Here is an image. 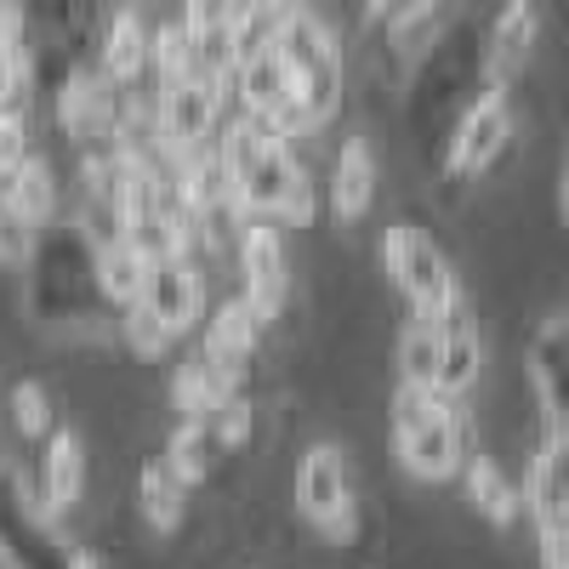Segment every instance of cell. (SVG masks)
<instances>
[{
  "label": "cell",
  "instance_id": "cell-4",
  "mask_svg": "<svg viewBox=\"0 0 569 569\" xmlns=\"http://www.w3.org/2000/svg\"><path fill=\"white\" fill-rule=\"evenodd\" d=\"M382 268L393 273V284L405 291V302L416 308V313H433V319H445V313H456L461 308V291H456V268H450V257L427 240V233L416 228V222H393L388 233H382Z\"/></svg>",
  "mask_w": 569,
  "mask_h": 569
},
{
  "label": "cell",
  "instance_id": "cell-7",
  "mask_svg": "<svg viewBox=\"0 0 569 569\" xmlns=\"http://www.w3.org/2000/svg\"><path fill=\"white\" fill-rule=\"evenodd\" d=\"M52 114L63 126V137H74L80 149H91V142H109L120 137V86L98 69V63H69L58 80H52Z\"/></svg>",
  "mask_w": 569,
  "mask_h": 569
},
{
  "label": "cell",
  "instance_id": "cell-1",
  "mask_svg": "<svg viewBox=\"0 0 569 569\" xmlns=\"http://www.w3.org/2000/svg\"><path fill=\"white\" fill-rule=\"evenodd\" d=\"M273 46L284 52V63H291L297 74V103H284L273 120H262L273 137L297 142L308 131H319L330 114L342 109V52H337V34H330V23L319 12H297L291 23H284L273 34Z\"/></svg>",
  "mask_w": 569,
  "mask_h": 569
},
{
  "label": "cell",
  "instance_id": "cell-29",
  "mask_svg": "<svg viewBox=\"0 0 569 569\" xmlns=\"http://www.w3.org/2000/svg\"><path fill=\"white\" fill-rule=\"evenodd\" d=\"M302 7L308 0H240V12H233V58L257 52V46H273V34Z\"/></svg>",
  "mask_w": 569,
  "mask_h": 569
},
{
  "label": "cell",
  "instance_id": "cell-24",
  "mask_svg": "<svg viewBox=\"0 0 569 569\" xmlns=\"http://www.w3.org/2000/svg\"><path fill=\"white\" fill-rule=\"evenodd\" d=\"M137 512H142V525L160 530V536H177L182 530V518H188V485L177 479L166 461L137 472Z\"/></svg>",
  "mask_w": 569,
  "mask_h": 569
},
{
  "label": "cell",
  "instance_id": "cell-17",
  "mask_svg": "<svg viewBox=\"0 0 569 569\" xmlns=\"http://www.w3.org/2000/svg\"><path fill=\"white\" fill-rule=\"evenodd\" d=\"M257 342H262V319L246 308V297H240V302H222V308L206 319V359H211L217 370H228L233 382L251 370Z\"/></svg>",
  "mask_w": 569,
  "mask_h": 569
},
{
  "label": "cell",
  "instance_id": "cell-36",
  "mask_svg": "<svg viewBox=\"0 0 569 569\" xmlns=\"http://www.w3.org/2000/svg\"><path fill=\"white\" fill-rule=\"evenodd\" d=\"M233 12H240V0H182V23L194 29V34L233 29Z\"/></svg>",
  "mask_w": 569,
  "mask_h": 569
},
{
  "label": "cell",
  "instance_id": "cell-14",
  "mask_svg": "<svg viewBox=\"0 0 569 569\" xmlns=\"http://www.w3.org/2000/svg\"><path fill=\"white\" fill-rule=\"evenodd\" d=\"M536 40H541V7L536 0H507V7L496 12V23H490V34H485V80L507 86L530 63Z\"/></svg>",
  "mask_w": 569,
  "mask_h": 569
},
{
  "label": "cell",
  "instance_id": "cell-10",
  "mask_svg": "<svg viewBox=\"0 0 569 569\" xmlns=\"http://www.w3.org/2000/svg\"><path fill=\"white\" fill-rule=\"evenodd\" d=\"M40 501L23 496L18 472L0 467V563L7 569H69V547L52 541L46 518L34 512Z\"/></svg>",
  "mask_w": 569,
  "mask_h": 569
},
{
  "label": "cell",
  "instance_id": "cell-28",
  "mask_svg": "<svg viewBox=\"0 0 569 569\" xmlns=\"http://www.w3.org/2000/svg\"><path fill=\"white\" fill-rule=\"evenodd\" d=\"M7 188H0V194H7L34 228L40 222H52L58 217V177H52V160H40V154H23V166L18 171H7L0 177Z\"/></svg>",
  "mask_w": 569,
  "mask_h": 569
},
{
  "label": "cell",
  "instance_id": "cell-18",
  "mask_svg": "<svg viewBox=\"0 0 569 569\" xmlns=\"http://www.w3.org/2000/svg\"><path fill=\"white\" fill-rule=\"evenodd\" d=\"M525 507L536 518V530L547 525H569V439L552 433L536 461H530V485H525Z\"/></svg>",
  "mask_w": 569,
  "mask_h": 569
},
{
  "label": "cell",
  "instance_id": "cell-13",
  "mask_svg": "<svg viewBox=\"0 0 569 569\" xmlns=\"http://www.w3.org/2000/svg\"><path fill=\"white\" fill-rule=\"evenodd\" d=\"M530 382L547 405L552 433L569 439V319H541V330L530 337Z\"/></svg>",
  "mask_w": 569,
  "mask_h": 569
},
{
  "label": "cell",
  "instance_id": "cell-35",
  "mask_svg": "<svg viewBox=\"0 0 569 569\" xmlns=\"http://www.w3.org/2000/svg\"><path fill=\"white\" fill-rule=\"evenodd\" d=\"M23 154H29V120L18 103H0V177L18 171Z\"/></svg>",
  "mask_w": 569,
  "mask_h": 569
},
{
  "label": "cell",
  "instance_id": "cell-3",
  "mask_svg": "<svg viewBox=\"0 0 569 569\" xmlns=\"http://www.w3.org/2000/svg\"><path fill=\"white\" fill-rule=\"evenodd\" d=\"M233 206H240L246 217H268V222H291V228H308L319 217V188L313 177L297 166L291 142L284 137H268L262 154L251 160L246 177H233Z\"/></svg>",
  "mask_w": 569,
  "mask_h": 569
},
{
  "label": "cell",
  "instance_id": "cell-27",
  "mask_svg": "<svg viewBox=\"0 0 569 569\" xmlns=\"http://www.w3.org/2000/svg\"><path fill=\"white\" fill-rule=\"evenodd\" d=\"M222 456H228V445L211 433V421H182L171 433V445H166V467L177 472L188 490H194L200 479H211Z\"/></svg>",
  "mask_w": 569,
  "mask_h": 569
},
{
  "label": "cell",
  "instance_id": "cell-37",
  "mask_svg": "<svg viewBox=\"0 0 569 569\" xmlns=\"http://www.w3.org/2000/svg\"><path fill=\"white\" fill-rule=\"evenodd\" d=\"M439 0H370L365 7V18L376 23V29H399V23H410V18H427Z\"/></svg>",
  "mask_w": 569,
  "mask_h": 569
},
{
  "label": "cell",
  "instance_id": "cell-41",
  "mask_svg": "<svg viewBox=\"0 0 569 569\" xmlns=\"http://www.w3.org/2000/svg\"><path fill=\"white\" fill-rule=\"evenodd\" d=\"M0 103H7V69H0Z\"/></svg>",
  "mask_w": 569,
  "mask_h": 569
},
{
  "label": "cell",
  "instance_id": "cell-8",
  "mask_svg": "<svg viewBox=\"0 0 569 569\" xmlns=\"http://www.w3.org/2000/svg\"><path fill=\"white\" fill-rule=\"evenodd\" d=\"M222 126V86L206 74H182V80H160L154 91V142L166 154L200 149Z\"/></svg>",
  "mask_w": 569,
  "mask_h": 569
},
{
  "label": "cell",
  "instance_id": "cell-16",
  "mask_svg": "<svg viewBox=\"0 0 569 569\" xmlns=\"http://www.w3.org/2000/svg\"><path fill=\"white\" fill-rule=\"evenodd\" d=\"M40 512H69L80 501V485H86V445L74 427H52V433L40 439Z\"/></svg>",
  "mask_w": 569,
  "mask_h": 569
},
{
  "label": "cell",
  "instance_id": "cell-32",
  "mask_svg": "<svg viewBox=\"0 0 569 569\" xmlns=\"http://www.w3.org/2000/svg\"><path fill=\"white\" fill-rule=\"evenodd\" d=\"M7 410H12V427H18L23 439H34V445L58 427V421H52V393H46L40 382H29V376L7 393Z\"/></svg>",
  "mask_w": 569,
  "mask_h": 569
},
{
  "label": "cell",
  "instance_id": "cell-39",
  "mask_svg": "<svg viewBox=\"0 0 569 569\" xmlns=\"http://www.w3.org/2000/svg\"><path fill=\"white\" fill-rule=\"evenodd\" d=\"M558 211L569 222V154H563V171H558Z\"/></svg>",
  "mask_w": 569,
  "mask_h": 569
},
{
  "label": "cell",
  "instance_id": "cell-34",
  "mask_svg": "<svg viewBox=\"0 0 569 569\" xmlns=\"http://www.w3.org/2000/svg\"><path fill=\"white\" fill-rule=\"evenodd\" d=\"M251 427H257V416H251V405H246L240 393H228V399L217 405V416H211V433H217L228 450L251 445Z\"/></svg>",
  "mask_w": 569,
  "mask_h": 569
},
{
  "label": "cell",
  "instance_id": "cell-20",
  "mask_svg": "<svg viewBox=\"0 0 569 569\" xmlns=\"http://www.w3.org/2000/svg\"><path fill=\"white\" fill-rule=\"evenodd\" d=\"M98 69H103L120 91H131V86L142 80V69H149V29H142V12H137V7H120V12L109 18V29H103V40H98Z\"/></svg>",
  "mask_w": 569,
  "mask_h": 569
},
{
  "label": "cell",
  "instance_id": "cell-22",
  "mask_svg": "<svg viewBox=\"0 0 569 569\" xmlns=\"http://www.w3.org/2000/svg\"><path fill=\"white\" fill-rule=\"evenodd\" d=\"M479 365H485V348H479V330H472L467 308L445 313V353H439V393L461 399L472 382H479Z\"/></svg>",
  "mask_w": 569,
  "mask_h": 569
},
{
  "label": "cell",
  "instance_id": "cell-9",
  "mask_svg": "<svg viewBox=\"0 0 569 569\" xmlns=\"http://www.w3.org/2000/svg\"><path fill=\"white\" fill-rule=\"evenodd\" d=\"M297 507L308 525H319L330 541H348L359 530V507H353V479L337 445H313L297 461Z\"/></svg>",
  "mask_w": 569,
  "mask_h": 569
},
{
  "label": "cell",
  "instance_id": "cell-12",
  "mask_svg": "<svg viewBox=\"0 0 569 569\" xmlns=\"http://www.w3.org/2000/svg\"><path fill=\"white\" fill-rule=\"evenodd\" d=\"M142 308H154L177 337H188L200 319H206V291H200V273L188 257H149V279H142Z\"/></svg>",
  "mask_w": 569,
  "mask_h": 569
},
{
  "label": "cell",
  "instance_id": "cell-26",
  "mask_svg": "<svg viewBox=\"0 0 569 569\" xmlns=\"http://www.w3.org/2000/svg\"><path fill=\"white\" fill-rule=\"evenodd\" d=\"M439 353H445V319L410 308V319L399 330V376L416 388H433L439 382Z\"/></svg>",
  "mask_w": 569,
  "mask_h": 569
},
{
  "label": "cell",
  "instance_id": "cell-40",
  "mask_svg": "<svg viewBox=\"0 0 569 569\" xmlns=\"http://www.w3.org/2000/svg\"><path fill=\"white\" fill-rule=\"evenodd\" d=\"M69 569H103V563L91 558V552H69Z\"/></svg>",
  "mask_w": 569,
  "mask_h": 569
},
{
  "label": "cell",
  "instance_id": "cell-33",
  "mask_svg": "<svg viewBox=\"0 0 569 569\" xmlns=\"http://www.w3.org/2000/svg\"><path fill=\"white\" fill-rule=\"evenodd\" d=\"M34 257V222L0 194V268H23Z\"/></svg>",
  "mask_w": 569,
  "mask_h": 569
},
{
  "label": "cell",
  "instance_id": "cell-15",
  "mask_svg": "<svg viewBox=\"0 0 569 569\" xmlns=\"http://www.w3.org/2000/svg\"><path fill=\"white\" fill-rule=\"evenodd\" d=\"M228 86L240 91V109L251 120H273L284 103H297V74H291V63H284L279 46H257V52H246Z\"/></svg>",
  "mask_w": 569,
  "mask_h": 569
},
{
  "label": "cell",
  "instance_id": "cell-38",
  "mask_svg": "<svg viewBox=\"0 0 569 569\" xmlns=\"http://www.w3.org/2000/svg\"><path fill=\"white\" fill-rule=\"evenodd\" d=\"M536 547H541V569H569V525L536 530Z\"/></svg>",
  "mask_w": 569,
  "mask_h": 569
},
{
  "label": "cell",
  "instance_id": "cell-11",
  "mask_svg": "<svg viewBox=\"0 0 569 569\" xmlns=\"http://www.w3.org/2000/svg\"><path fill=\"white\" fill-rule=\"evenodd\" d=\"M233 251H240V273H246V308L262 325H273L284 313V297H291V262H284V246H279V222L246 217Z\"/></svg>",
  "mask_w": 569,
  "mask_h": 569
},
{
  "label": "cell",
  "instance_id": "cell-42",
  "mask_svg": "<svg viewBox=\"0 0 569 569\" xmlns=\"http://www.w3.org/2000/svg\"><path fill=\"white\" fill-rule=\"evenodd\" d=\"M0 12H7V0H0Z\"/></svg>",
  "mask_w": 569,
  "mask_h": 569
},
{
  "label": "cell",
  "instance_id": "cell-23",
  "mask_svg": "<svg viewBox=\"0 0 569 569\" xmlns=\"http://www.w3.org/2000/svg\"><path fill=\"white\" fill-rule=\"evenodd\" d=\"M461 479H467V501L479 507L490 525H501V530L518 525V512H525V490H518L490 456H467L461 461Z\"/></svg>",
  "mask_w": 569,
  "mask_h": 569
},
{
  "label": "cell",
  "instance_id": "cell-5",
  "mask_svg": "<svg viewBox=\"0 0 569 569\" xmlns=\"http://www.w3.org/2000/svg\"><path fill=\"white\" fill-rule=\"evenodd\" d=\"M512 142V103H507V86L485 80L479 91L467 98V109L456 114V131L445 142V177L450 182H472L485 177Z\"/></svg>",
  "mask_w": 569,
  "mask_h": 569
},
{
  "label": "cell",
  "instance_id": "cell-19",
  "mask_svg": "<svg viewBox=\"0 0 569 569\" xmlns=\"http://www.w3.org/2000/svg\"><path fill=\"white\" fill-rule=\"evenodd\" d=\"M376 206V154L365 137H348L337 149V166H330V211L337 222H359Z\"/></svg>",
  "mask_w": 569,
  "mask_h": 569
},
{
  "label": "cell",
  "instance_id": "cell-2",
  "mask_svg": "<svg viewBox=\"0 0 569 569\" xmlns=\"http://www.w3.org/2000/svg\"><path fill=\"white\" fill-rule=\"evenodd\" d=\"M393 450L405 461V472L416 479H456L461 461L472 456V427L461 399L439 393V388H416L399 382L393 393Z\"/></svg>",
  "mask_w": 569,
  "mask_h": 569
},
{
  "label": "cell",
  "instance_id": "cell-21",
  "mask_svg": "<svg viewBox=\"0 0 569 569\" xmlns=\"http://www.w3.org/2000/svg\"><path fill=\"white\" fill-rule=\"evenodd\" d=\"M91 279H98V297L103 302L131 308L142 297V279H149V257H142L126 233H114V240H103L98 257H91Z\"/></svg>",
  "mask_w": 569,
  "mask_h": 569
},
{
  "label": "cell",
  "instance_id": "cell-31",
  "mask_svg": "<svg viewBox=\"0 0 569 569\" xmlns=\"http://www.w3.org/2000/svg\"><path fill=\"white\" fill-rule=\"evenodd\" d=\"M120 330H126V348H131V353H142V359H166V353H171V342H177V330H171L154 308H142V302L120 308Z\"/></svg>",
  "mask_w": 569,
  "mask_h": 569
},
{
  "label": "cell",
  "instance_id": "cell-30",
  "mask_svg": "<svg viewBox=\"0 0 569 569\" xmlns=\"http://www.w3.org/2000/svg\"><path fill=\"white\" fill-rule=\"evenodd\" d=\"M149 69L154 80H182V74H200V52H194V29H188L182 18L160 23L149 34Z\"/></svg>",
  "mask_w": 569,
  "mask_h": 569
},
{
  "label": "cell",
  "instance_id": "cell-6",
  "mask_svg": "<svg viewBox=\"0 0 569 569\" xmlns=\"http://www.w3.org/2000/svg\"><path fill=\"white\" fill-rule=\"evenodd\" d=\"M485 74V40H472L467 29H450L433 52L421 58L416 80H410V114L416 126H439L445 114L467 109V86Z\"/></svg>",
  "mask_w": 569,
  "mask_h": 569
},
{
  "label": "cell",
  "instance_id": "cell-25",
  "mask_svg": "<svg viewBox=\"0 0 569 569\" xmlns=\"http://www.w3.org/2000/svg\"><path fill=\"white\" fill-rule=\"evenodd\" d=\"M228 393H233V376L217 370L206 353H200V359H188V365L171 376V405H177L182 421H211L217 405H222Z\"/></svg>",
  "mask_w": 569,
  "mask_h": 569
}]
</instances>
